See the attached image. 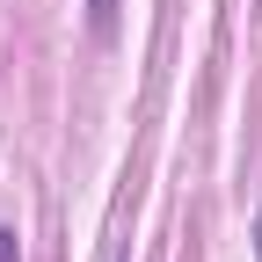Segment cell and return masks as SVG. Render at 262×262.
Here are the masks:
<instances>
[{
  "mask_svg": "<svg viewBox=\"0 0 262 262\" xmlns=\"http://www.w3.org/2000/svg\"><path fill=\"white\" fill-rule=\"evenodd\" d=\"M88 29H95V37H117V0H88Z\"/></svg>",
  "mask_w": 262,
  "mask_h": 262,
  "instance_id": "cell-1",
  "label": "cell"
},
{
  "mask_svg": "<svg viewBox=\"0 0 262 262\" xmlns=\"http://www.w3.org/2000/svg\"><path fill=\"white\" fill-rule=\"evenodd\" d=\"M0 262H22V255H15V233H0Z\"/></svg>",
  "mask_w": 262,
  "mask_h": 262,
  "instance_id": "cell-2",
  "label": "cell"
}]
</instances>
